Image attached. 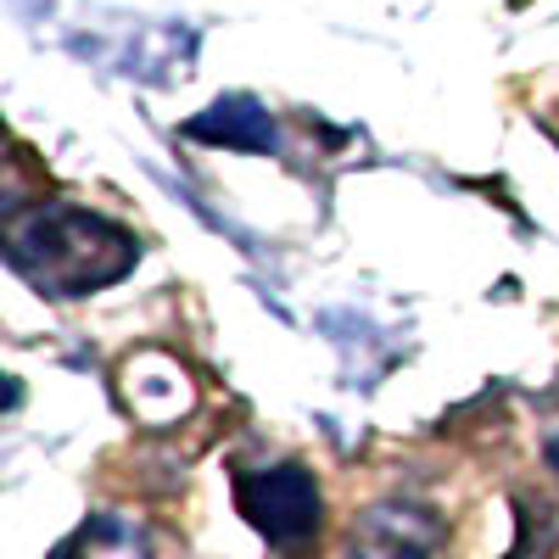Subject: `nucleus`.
Masks as SVG:
<instances>
[{"label": "nucleus", "mask_w": 559, "mask_h": 559, "mask_svg": "<svg viewBox=\"0 0 559 559\" xmlns=\"http://www.w3.org/2000/svg\"><path fill=\"white\" fill-rule=\"evenodd\" d=\"M7 258L34 292L73 302L123 280L140 247L123 224L90 207H28L7 224Z\"/></svg>", "instance_id": "obj_1"}, {"label": "nucleus", "mask_w": 559, "mask_h": 559, "mask_svg": "<svg viewBox=\"0 0 559 559\" xmlns=\"http://www.w3.org/2000/svg\"><path fill=\"white\" fill-rule=\"evenodd\" d=\"M236 503L252 521V532L274 548H308L319 537L324 503H319V481L302 464H269V471H247L236 481Z\"/></svg>", "instance_id": "obj_2"}, {"label": "nucleus", "mask_w": 559, "mask_h": 559, "mask_svg": "<svg viewBox=\"0 0 559 559\" xmlns=\"http://www.w3.org/2000/svg\"><path fill=\"white\" fill-rule=\"evenodd\" d=\"M197 140H224V146H247V152H269L274 146V118L258 112L252 102H224L202 118H191Z\"/></svg>", "instance_id": "obj_5"}, {"label": "nucleus", "mask_w": 559, "mask_h": 559, "mask_svg": "<svg viewBox=\"0 0 559 559\" xmlns=\"http://www.w3.org/2000/svg\"><path fill=\"white\" fill-rule=\"evenodd\" d=\"M51 559H152V543L129 515H90Z\"/></svg>", "instance_id": "obj_4"}, {"label": "nucleus", "mask_w": 559, "mask_h": 559, "mask_svg": "<svg viewBox=\"0 0 559 559\" xmlns=\"http://www.w3.org/2000/svg\"><path fill=\"white\" fill-rule=\"evenodd\" d=\"M442 521L419 503H376L353 526V559H431Z\"/></svg>", "instance_id": "obj_3"}, {"label": "nucleus", "mask_w": 559, "mask_h": 559, "mask_svg": "<svg viewBox=\"0 0 559 559\" xmlns=\"http://www.w3.org/2000/svg\"><path fill=\"white\" fill-rule=\"evenodd\" d=\"M548 459H554V471H559V442H554V453H548Z\"/></svg>", "instance_id": "obj_6"}]
</instances>
